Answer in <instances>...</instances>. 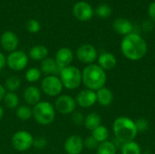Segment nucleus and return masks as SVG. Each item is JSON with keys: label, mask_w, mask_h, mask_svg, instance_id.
Returning <instances> with one entry per match:
<instances>
[{"label": "nucleus", "mask_w": 155, "mask_h": 154, "mask_svg": "<svg viewBox=\"0 0 155 154\" xmlns=\"http://www.w3.org/2000/svg\"><path fill=\"white\" fill-rule=\"evenodd\" d=\"M121 51L125 58L130 61H139L147 53V44L138 34L125 35L121 43Z\"/></svg>", "instance_id": "nucleus-1"}, {"label": "nucleus", "mask_w": 155, "mask_h": 154, "mask_svg": "<svg viewBox=\"0 0 155 154\" xmlns=\"http://www.w3.org/2000/svg\"><path fill=\"white\" fill-rule=\"evenodd\" d=\"M106 80L105 71L98 64H88L82 71V84H84L86 89L96 92L104 87Z\"/></svg>", "instance_id": "nucleus-2"}, {"label": "nucleus", "mask_w": 155, "mask_h": 154, "mask_svg": "<svg viewBox=\"0 0 155 154\" xmlns=\"http://www.w3.org/2000/svg\"><path fill=\"white\" fill-rule=\"evenodd\" d=\"M113 131L115 138L119 142L123 143V144L133 142L138 133L135 123L132 119L125 116H121L114 120Z\"/></svg>", "instance_id": "nucleus-3"}, {"label": "nucleus", "mask_w": 155, "mask_h": 154, "mask_svg": "<svg viewBox=\"0 0 155 154\" xmlns=\"http://www.w3.org/2000/svg\"><path fill=\"white\" fill-rule=\"evenodd\" d=\"M33 118L35 121L43 126H47L51 124L56 115V111L54 106L46 101H41L35 106H33Z\"/></svg>", "instance_id": "nucleus-4"}, {"label": "nucleus", "mask_w": 155, "mask_h": 154, "mask_svg": "<svg viewBox=\"0 0 155 154\" xmlns=\"http://www.w3.org/2000/svg\"><path fill=\"white\" fill-rule=\"evenodd\" d=\"M59 78L67 90H75L82 84V71L74 65H69L61 70Z\"/></svg>", "instance_id": "nucleus-5"}, {"label": "nucleus", "mask_w": 155, "mask_h": 154, "mask_svg": "<svg viewBox=\"0 0 155 154\" xmlns=\"http://www.w3.org/2000/svg\"><path fill=\"white\" fill-rule=\"evenodd\" d=\"M41 91L49 97H57L62 93L64 85L59 75L45 76L41 80Z\"/></svg>", "instance_id": "nucleus-6"}, {"label": "nucleus", "mask_w": 155, "mask_h": 154, "mask_svg": "<svg viewBox=\"0 0 155 154\" xmlns=\"http://www.w3.org/2000/svg\"><path fill=\"white\" fill-rule=\"evenodd\" d=\"M34 140L35 138L29 132L25 130H20L13 134L11 138V145L15 151L23 152L33 147Z\"/></svg>", "instance_id": "nucleus-7"}, {"label": "nucleus", "mask_w": 155, "mask_h": 154, "mask_svg": "<svg viewBox=\"0 0 155 154\" xmlns=\"http://www.w3.org/2000/svg\"><path fill=\"white\" fill-rule=\"evenodd\" d=\"M29 62V56L26 53L20 50H15L6 57V65L9 69L15 72H20L26 68Z\"/></svg>", "instance_id": "nucleus-8"}, {"label": "nucleus", "mask_w": 155, "mask_h": 154, "mask_svg": "<svg viewBox=\"0 0 155 154\" xmlns=\"http://www.w3.org/2000/svg\"><path fill=\"white\" fill-rule=\"evenodd\" d=\"M75 99L68 94H60L54 102V109L61 114H72L76 108Z\"/></svg>", "instance_id": "nucleus-9"}, {"label": "nucleus", "mask_w": 155, "mask_h": 154, "mask_svg": "<svg viewBox=\"0 0 155 154\" xmlns=\"http://www.w3.org/2000/svg\"><path fill=\"white\" fill-rule=\"evenodd\" d=\"M77 59L86 64H92L98 58V53L96 48L90 44H84L80 45L76 50Z\"/></svg>", "instance_id": "nucleus-10"}, {"label": "nucleus", "mask_w": 155, "mask_h": 154, "mask_svg": "<svg viewBox=\"0 0 155 154\" xmlns=\"http://www.w3.org/2000/svg\"><path fill=\"white\" fill-rule=\"evenodd\" d=\"M73 14L77 20L86 22L93 17L94 12L89 3L84 1H79L74 4L73 7Z\"/></svg>", "instance_id": "nucleus-11"}, {"label": "nucleus", "mask_w": 155, "mask_h": 154, "mask_svg": "<svg viewBox=\"0 0 155 154\" xmlns=\"http://www.w3.org/2000/svg\"><path fill=\"white\" fill-rule=\"evenodd\" d=\"M84 148L83 138L76 134L69 136L64 143V152L67 154H81Z\"/></svg>", "instance_id": "nucleus-12"}, {"label": "nucleus", "mask_w": 155, "mask_h": 154, "mask_svg": "<svg viewBox=\"0 0 155 154\" xmlns=\"http://www.w3.org/2000/svg\"><path fill=\"white\" fill-rule=\"evenodd\" d=\"M0 44L5 52L12 53L17 49L19 39L14 32L5 31L2 34L0 37Z\"/></svg>", "instance_id": "nucleus-13"}, {"label": "nucleus", "mask_w": 155, "mask_h": 154, "mask_svg": "<svg viewBox=\"0 0 155 154\" xmlns=\"http://www.w3.org/2000/svg\"><path fill=\"white\" fill-rule=\"evenodd\" d=\"M75 102L76 104L82 108H90L97 103L96 93L89 89L82 90L76 95Z\"/></svg>", "instance_id": "nucleus-14"}, {"label": "nucleus", "mask_w": 155, "mask_h": 154, "mask_svg": "<svg viewBox=\"0 0 155 154\" xmlns=\"http://www.w3.org/2000/svg\"><path fill=\"white\" fill-rule=\"evenodd\" d=\"M54 60L58 66L61 69H63L64 67L71 65L74 60V53L68 47H62L56 52Z\"/></svg>", "instance_id": "nucleus-15"}, {"label": "nucleus", "mask_w": 155, "mask_h": 154, "mask_svg": "<svg viewBox=\"0 0 155 154\" xmlns=\"http://www.w3.org/2000/svg\"><path fill=\"white\" fill-rule=\"evenodd\" d=\"M41 96H42L41 90L35 85L27 86L23 93L24 100L26 103V104L29 106H35L39 102H41Z\"/></svg>", "instance_id": "nucleus-16"}, {"label": "nucleus", "mask_w": 155, "mask_h": 154, "mask_svg": "<svg viewBox=\"0 0 155 154\" xmlns=\"http://www.w3.org/2000/svg\"><path fill=\"white\" fill-rule=\"evenodd\" d=\"M61 68L56 64L54 58L47 57L41 62L40 64V71L45 76L48 75H59L61 72Z\"/></svg>", "instance_id": "nucleus-17"}, {"label": "nucleus", "mask_w": 155, "mask_h": 154, "mask_svg": "<svg viewBox=\"0 0 155 154\" xmlns=\"http://www.w3.org/2000/svg\"><path fill=\"white\" fill-rule=\"evenodd\" d=\"M97 60H98V65L104 71H109L114 69L117 64V60L114 54L109 52L102 53L98 56Z\"/></svg>", "instance_id": "nucleus-18"}, {"label": "nucleus", "mask_w": 155, "mask_h": 154, "mask_svg": "<svg viewBox=\"0 0 155 154\" xmlns=\"http://www.w3.org/2000/svg\"><path fill=\"white\" fill-rule=\"evenodd\" d=\"M113 27L117 34L124 36L129 34H132L134 29L133 24L126 18H117L114 22Z\"/></svg>", "instance_id": "nucleus-19"}, {"label": "nucleus", "mask_w": 155, "mask_h": 154, "mask_svg": "<svg viewBox=\"0 0 155 154\" xmlns=\"http://www.w3.org/2000/svg\"><path fill=\"white\" fill-rule=\"evenodd\" d=\"M96 93V101L102 106H109L114 101L113 92L105 86L99 89Z\"/></svg>", "instance_id": "nucleus-20"}, {"label": "nucleus", "mask_w": 155, "mask_h": 154, "mask_svg": "<svg viewBox=\"0 0 155 154\" xmlns=\"http://www.w3.org/2000/svg\"><path fill=\"white\" fill-rule=\"evenodd\" d=\"M29 58L36 62H42L45 58L48 57V49L41 44L33 46L28 53Z\"/></svg>", "instance_id": "nucleus-21"}, {"label": "nucleus", "mask_w": 155, "mask_h": 154, "mask_svg": "<svg viewBox=\"0 0 155 154\" xmlns=\"http://www.w3.org/2000/svg\"><path fill=\"white\" fill-rule=\"evenodd\" d=\"M101 123H102V118L100 114H98L97 113H91L84 117V125L86 129L92 132L95 128L100 126Z\"/></svg>", "instance_id": "nucleus-22"}, {"label": "nucleus", "mask_w": 155, "mask_h": 154, "mask_svg": "<svg viewBox=\"0 0 155 154\" xmlns=\"http://www.w3.org/2000/svg\"><path fill=\"white\" fill-rule=\"evenodd\" d=\"M4 105L10 110L16 109L19 106V97L15 93L13 92H6L4 99H3Z\"/></svg>", "instance_id": "nucleus-23"}, {"label": "nucleus", "mask_w": 155, "mask_h": 154, "mask_svg": "<svg viewBox=\"0 0 155 154\" xmlns=\"http://www.w3.org/2000/svg\"><path fill=\"white\" fill-rule=\"evenodd\" d=\"M15 115L20 121H28L33 117V109L27 104L19 105L15 109Z\"/></svg>", "instance_id": "nucleus-24"}, {"label": "nucleus", "mask_w": 155, "mask_h": 154, "mask_svg": "<svg viewBox=\"0 0 155 154\" xmlns=\"http://www.w3.org/2000/svg\"><path fill=\"white\" fill-rule=\"evenodd\" d=\"M4 86L7 92L15 93L21 86V79L17 75H10L5 79Z\"/></svg>", "instance_id": "nucleus-25"}, {"label": "nucleus", "mask_w": 155, "mask_h": 154, "mask_svg": "<svg viewBox=\"0 0 155 154\" xmlns=\"http://www.w3.org/2000/svg\"><path fill=\"white\" fill-rule=\"evenodd\" d=\"M92 136L94 138V140L98 143H102L105 141H107L109 137V132L107 128L104 125H100L97 128H95L94 131H92Z\"/></svg>", "instance_id": "nucleus-26"}, {"label": "nucleus", "mask_w": 155, "mask_h": 154, "mask_svg": "<svg viewBox=\"0 0 155 154\" xmlns=\"http://www.w3.org/2000/svg\"><path fill=\"white\" fill-rule=\"evenodd\" d=\"M96 150V154H116L117 152L115 145L110 141H105L99 143Z\"/></svg>", "instance_id": "nucleus-27"}, {"label": "nucleus", "mask_w": 155, "mask_h": 154, "mask_svg": "<svg viewBox=\"0 0 155 154\" xmlns=\"http://www.w3.org/2000/svg\"><path fill=\"white\" fill-rule=\"evenodd\" d=\"M122 154H142L141 147L134 141L124 143L122 146Z\"/></svg>", "instance_id": "nucleus-28"}, {"label": "nucleus", "mask_w": 155, "mask_h": 154, "mask_svg": "<svg viewBox=\"0 0 155 154\" xmlns=\"http://www.w3.org/2000/svg\"><path fill=\"white\" fill-rule=\"evenodd\" d=\"M42 76V73L40 71V69L36 68V67H31L29 68L25 74V78L28 83L34 84L38 82L41 79Z\"/></svg>", "instance_id": "nucleus-29"}, {"label": "nucleus", "mask_w": 155, "mask_h": 154, "mask_svg": "<svg viewBox=\"0 0 155 154\" xmlns=\"http://www.w3.org/2000/svg\"><path fill=\"white\" fill-rule=\"evenodd\" d=\"M95 14L98 17L105 19L112 15V8L107 4H101L96 7Z\"/></svg>", "instance_id": "nucleus-30"}, {"label": "nucleus", "mask_w": 155, "mask_h": 154, "mask_svg": "<svg viewBox=\"0 0 155 154\" xmlns=\"http://www.w3.org/2000/svg\"><path fill=\"white\" fill-rule=\"evenodd\" d=\"M25 28H26L27 32H29L31 34H36V33H38L40 31L41 25H40V23L37 20L29 19L25 24Z\"/></svg>", "instance_id": "nucleus-31"}, {"label": "nucleus", "mask_w": 155, "mask_h": 154, "mask_svg": "<svg viewBox=\"0 0 155 154\" xmlns=\"http://www.w3.org/2000/svg\"><path fill=\"white\" fill-rule=\"evenodd\" d=\"M134 123H135V126H136L138 133H145L149 128V123L144 118H140L136 120Z\"/></svg>", "instance_id": "nucleus-32"}, {"label": "nucleus", "mask_w": 155, "mask_h": 154, "mask_svg": "<svg viewBox=\"0 0 155 154\" xmlns=\"http://www.w3.org/2000/svg\"><path fill=\"white\" fill-rule=\"evenodd\" d=\"M71 120L72 122L77 125V126H81V125H84V116L79 113V112H74L72 113V117H71Z\"/></svg>", "instance_id": "nucleus-33"}, {"label": "nucleus", "mask_w": 155, "mask_h": 154, "mask_svg": "<svg viewBox=\"0 0 155 154\" xmlns=\"http://www.w3.org/2000/svg\"><path fill=\"white\" fill-rule=\"evenodd\" d=\"M84 145L85 148L89 149V150H94V149H97L99 143L94 140V138L91 135V136H88L86 137L84 140Z\"/></svg>", "instance_id": "nucleus-34"}, {"label": "nucleus", "mask_w": 155, "mask_h": 154, "mask_svg": "<svg viewBox=\"0 0 155 154\" xmlns=\"http://www.w3.org/2000/svg\"><path fill=\"white\" fill-rule=\"evenodd\" d=\"M46 146H47V141H46L45 138H44V137H37L36 139L34 140L33 147H35V149L42 150V149H45Z\"/></svg>", "instance_id": "nucleus-35"}, {"label": "nucleus", "mask_w": 155, "mask_h": 154, "mask_svg": "<svg viewBox=\"0 0 155 154\" xmlns=\"http://www.w3.org/2000/svg\"><path fill=\"white\" fill-rule=\"evenodd\" d=\"M148 14H149L150 18H151L153 22H155V1L154 2H153V3L149 5Z\"/></svg>", "instance_id": "nucleus-36"}, {"label": "nucleus", "mask_w": 155, "mask_h": 154, "mask_svg": "<svg viewBox=\"0 0 155 154\" xmlns=\"http://www.w3.org/2000/svg\"><path fill=\"white\" fill-rule=\"evenodd\" d=\"M6 66V56L0 52V71H2Z\"/></svg>", "instance_id": "nucleus-37"}, {"label": "nucleus", "mask_w": 155, "mask_h": 154, "mask_svg": "<svg viewBox=\"0 0 155 154\" xmlns=\"http://www.w3.org/2000/svg\"><path fill=\"white\" fill-rule=\"evenodd\" d=\"M6 92H7V91L5 90V86H4L3 84H0V102L3 101V99H4V97H5V93H6Z\"/></svg>", "instance_id": "nucleus-38"}, {"label": "nucleus", "mask_w": 155, "mask_h": 154, "mask_svg": "<svg viewBox=\"0 0 155 154\" xmlns=\"http://www.w3.org/2000/svg\"><path fill=\"white\" fill-rule=\"evenodd\" d=\"M4 115H5V111H4V108H3V107L0 105V121L3 119Z\"/></svg>", "instance_id": "nucleus-39"}]
</instances>
